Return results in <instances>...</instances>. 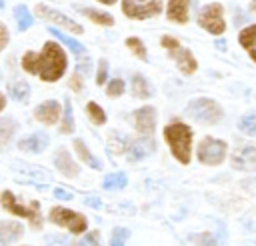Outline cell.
I'll use <instances>...</instances> for the list:
<instances>
[{
  "mask_svg": "<svg viewBox=\"0 0 256 246\" xmlns=\"http://www.w3.org/2000/svg\"><path fill=\"white\" fill-rule=\"evenodd\" d=\"M188 2L190 0H168V10H166L168 20H172L176 24H186L188 22Z\"/></svg>",
  "mask_w": 256,
  "mask_h": 246,
  "instance_id": "17",
  "label": "cell"
},
{
  "mask_svg": "<svg viewBox=\"0 0 256 246\" xmlns=\"http://www.w3.org/2000/svg\"><path fill=\"white\" fill-rule=\"evenodd\" d=\"M4 106H6V98L0 94V110H4Z\"/></svg>",
  "mask_w": 256,
  "mask_h": 246,
  "instance_id": "39",
  "label": "cell"
},
{
  "mask_svg": "<svg viewBox=\"0 0 256 246\" xmlns=\"http://www.w3.org/2000/svg\"><path fill=\"white\" fill-rule=\"evenodd\" d=\"M86 204H90V206H94V208H100L98 198H86Z\"/></svg>",
  "mask_w": 256,
  "mask_h": 246,
  "instance_id": "38",
  "label": "cell"
},
{
  "mask_svg": "<svg viewBox=\"0 0 256 246\" xmlns=\"http://www.w3.org/2000/svg\"><path fill=\"white\" fill-rule=\"evenodd\" d=\"M160 44H162V46L168 50L170 58L176 62V66H178V70H180L182 74H194V72H196L198 62H196L194 54H192L188 48L180 46V42H178L174 36L164 34V36L160 38Z\"/></svg>",
  "mask_w": 256,
  "mask_h": 246,
  "instance_id": "4",
  "label": "cell"
},
{
  "mask_svg": "<svg viewBox=\"0 0 256 246\" xmlns=\"http://www.w3.org/2000/svg\"><path fill=\"white\" fill-rule=\"evenodd\" d=\"M232 166L236 170H244V172H256V146L246 144L234 150L232 154Z\"/></svg>",
  "mask_w": 256,
  "mask_h": 246,
  "instance_id": "11",
  "label": "cell"
},
{
  "mask_svg": "<svg viewBox=\"0 0 256 246\" xmlns=\"http://www.w3.org/2000/svg\"><path fill=\"white\" fill-rule=\"evenodd\" d=\"M34 116L44 124H56L60 116V104L56 100H46L34 108Z\"/></svg>",
  "mask_w": 256,
  "mask_h": 246,
  "instance_id": "13",
  "label": "cell"
},
{
  "mask_svg": "<svg viewBox=\"0 0 256 246\" xmlns=\"http://www.w3.org/2000/svg\"><path fill=\"white\" fill-rule=\"evenodd\" d=\"M108 96H120L122 92H124V82L120 80V78H114L110 84H108Z\"/></svg>",
  "mask_w": 256,
  "mask_h": 246,
  "instance_id": "34",
  "label": "cell"
},
{
  "mask_svg": "<svg viewBox=\"0 0 256 246\" xmlns=\"http://www.w3.org/2000/svg\"><path fill=\"white\" fill-rule=\"evenodd\" d=\"M126 46H128V48H130V52H132V54H136L140 60H148L146 48H144V44H142V40H140V38H136V36L126 38Z\"/></svg>",
  "mask_w": 256,
  "mask_h": 246,
  "instance_id": "28",
  "label": "cell"
},
{
  "mask_svg": "<svg viewBox=\"0 0 256 246\" xmlns=\"http://www.w3.org/2000/svg\"><path fill=\"white\" fill-rule=\"evenodd\" d=\"M0 202H2V208H4V210L12 212V214H16V216L26 218V220L32 224V228H40V226H42V216H40V210H38V208H40L38 202H32L30 206L20 204V202L16 200L14 192H10V190H4V192H2Z\"/></svg>",
  "mask_w": 256,
  "mask_h": 246,
  "instance_id": "5",
  "label": "cell"
},
{
  "mask_svg": "<svg viewBox=\"0 0 256 246\" xmlns=\"http://www.w3.org/2000/svg\"><path fill=\"white\" fill-rule=\"evenodd\" d=\"M8 40H10V34H8V30H6V26L0 22V52L6 48Z\"/></svg>",
  "mask_w": 256,
  "mask_h": 246,
  "instance_id": "36",
  "label": "cell"
},
{
  "mask_svg": "<svg viewBox=\"0 0 256 246\" xmlns=\"http://www.w3.org/2000/svg\"><path fill=\"white\" fill-rule=\"evenodd\" d=\"M48 136L44 134V132H34V134H30V136H26V138H22L20 142H18V148L22 150V152H30V154H38V152H42L46 146H48Z\"/></svg>",
  "mask_w": 256,
  "mask_h": 246,
  "instance_id": "15",
  "label": "cell"
},
{
  "mask_svg": "<svg viewBox=\"0 0 256 246\" xmlns=\"http://www.w3.org/2000/svg\"><path fill=\"white\" fill-rule=\"evenodd\" d=\"M60 130L64 132V134H70L72 130H74V118H72V104H70V100L66 98V102H64V120H62V126H60Z\"/></svg>",
  "mask_w": 256,
  "mask_h": 246,
  "instance_id": "31",
  "label": "cell"
},
{
  "mask_svg": "<svg viewBox=\"0 0 256 246\" xmlns=\"http://www.w3.org/2000/svg\"><path fill=\"white\" fill-rule=\"evenodd\" d=\"M54 196H56V198H60V200H70V198H72V194H70V192H66L64 188H56V190H54Z\"/></svg>",
  "mask_w": 256,
  "mask_h": 246,
  "instance_id": "37",
  "label": "cell"
},
{
  "mask_svg": "<svg viewBox=\"0 0 256 246\" xmlns=\"http://www.w3.org/2000/svg\"><path fill=\"white\" fill-rule=\"evenodd\" d=\"M14 16H16V22H18V30H28L32 26V16H30V12L24 4H18L14 8Z\"/></svg>",
  "mask_w": 256,
  "mask_h": 246,
  "instance_id": "26",
  "label": "cell"
},
{
  "mask_svg": "<svg viewBox=\"0 0 256 246\" xmlns=\"http://www.w3.org/2000/svg\"><path fill=\"white\" fill-rule=\"evenodd\" d=\"M130 84H132V92H134L136 98H150L152 92H154L152 86L148 84V80L142 74H134L132 80H130Z\"/></svg>",
  "mask_w": 256,
  "mask_h": 246,
  "instance_id": "20",
  "label": "cell"
},
{
  "mask_svg": "<svg viewBox=\"0 0 256 246\" xmlns=\"http://www.w3.org/2000/svg\"><path fill=\"white\" fill-rule=\"evenodd\" d=\"M0 8H4V0H0Z\"/></svg>",
  "mask_w": 256,
  "mask_h": 246,
  "instance_id": "42",
  "label": "cell"
},
{
  "mask_svg": "<svg viewBox=\"0 0 256 246\" xmlns=\"http://www.w3.org/2000/svg\"><path fill=\"white\" fill-rule=\"evenodd\" d=\"M16 134V122L12 118H0V150L6 148Z\"/></svg>",
  "mask_w": 256,
  "mask_h": 246,
  "instance_id": "21",
  "label": "cell"
},
{
  "mask_svg": "<svg viewBox=\"0 0 256 246\" xmlns=\"http://www.w3.org/2000/svg\"><path fill=\"white\" fill-rule=\"evenodd\" d=\"M238 128H240L244 134H248V136H256V114H246V116H242L240 122H238Z\"/></svg>",
  "mask_w": 256,
  "mask_h": 246,
  "instance_id": "30",
  "label": "cell"
},
{
  "mask_svg": "<svg viewBox=\"0 0 256 246\" xmlns=\"http://www.w3.org/2000/svg\"><path fill=\"white\" fill-rule=\"evenodd\" d=\"M36 14H38V16H42L44 20H48V22H52V24L60 26V28L72 30L74 34H82V26H80L78 22H74L72 18H68V16L60 14L58 10H52V8H50V6H46V4H38V6H36Z\"/></svg>",
  "mask_w": 256,
  "mask_h": 246,
  "instance_id": "10",
  "label": "cell"
},
{
  "mask_svg": "<svg viewBox=\"0 0 256 246\" xmlns=\"http://www.w3.org/2000/svg\"><path fill=\"white\" fill-rule=\"evenodd\" d=\"M74 150H76V154L80 156V160H82V162H86L90 168H94V170H100V168H102V166H100V162L94 158V154L86 148V144H84L80 138H76V140H74Z\"/></svg>",
  "mask_w": 256,
  "mask_h": 246,
  "instance_id": "22",
  "label": "cell"
},
{
  "mask_svg": "<svg viewBox=\"0 0 256 246\" xmlns=\"http://www.w3.org/2000/svg\"><path fill=\"white\" fill-rule=\"evenodd\" d=\"M132 120H134V128L138 132H142V134L154 132V126H156V110H154V106H142V108H138L132 114Z\"/></svg>",
  "mask_w": 256,
  "mask_h": 246,
  "instance_id": "12",
  "label": "cell"
},
{
  "mask_svg": "<svg viewBox=\"0 0 256 246\" xmlns=\"http://www.w3.org/2000/svg\"><path fill=\"white\" fill-rule=\"evenodd\" d=\"M82 12H84V16H88V20H92V22H96L100 26H112L114 24V18L110 14H106V12H100V10H94V8H86Z\"/></svg>",
  "mask_w": 256,
  "mask_h": 246,
  "instance_id": "24",
  "label": "cell"
},
{
  "mask_svg": "<svg viewBox=\"0 0 256 246\" xmlns=\"http://www.w3.org/2000/svg\"><path fill=\"white\" fill-rule=\"evenodd\" d=\"M156 144L152 138H136L130 146H128V158L132 162H138V160H144L146 156H150L154 152Z\"/></svg>",
  "mask_w": 256,
  "mask_h": 246,
  "instance_id": "14",
  "label": "cell"
},
{
  "mask_svg": "<svg viewBox=\"0 0 256 246\" xmlns=\"http://www.w3.org/2000/svg\"><path fill=\"white\" fill-rule=\"evenodd\" d=\"M128 236H130V230H128V228H116V230L112 232L110 246H126Z\"/></svg>",
  "mask_w": 256,
  "mask_h": 246,
  "instance_id": "32",
  "label": "cell"
},
{
  "mask_svg": "<svg viewBox=\"0 0 256 246\" xmlns=\"http://www.w3.org/2000/svg\"><path fill=\"white\" fill-rule=\"evenodd\" d=\"M24 234L22 224L18 222H0V246H10Z\"/></svg>",
  "mask_w": 256,
  "mask_h": 246,
  "instance_id": "18",
  "label": "cell"
},
{
  "mask_svg": "<svg viewBox=\"0 0 256 246\" xmlns=\"http://www.w3.org/2000/svg\"><path fill=\"white\" fill-rule=\"evenodd\" d=\"M78 246H100V242H98V234H96V232H90L88 236H84V238L80 240Z\"/></svg>",
  "mask_w": 256,
  "mask_h": 246,
  "instance_id": "35",
  "label": "cell"
},
{
  "mask_svg": "<svg viewBox=\"0 0 256 246\" xmlns=\"http://www.w3.org/2000/svg\"><path fill=\"white\" fill-rule=\"evenodd\" d=\"M98 2H102V4H108V6H110V4H114L116 0H98Z\"/></svg>",
  "mask_w": 256,
  "mask_h": 246,
  "instance_id": "40",
  "label": "cell"
},
{
  "mask_svg": "<svg viewBox=\"0 0 256 246\" xmlns=\"http://www.w3.org/2000/svg\"><path fill=\"white\" fill-rule=\"evenodd\" d=\"M48 218H50V222L68 228L72 234H82V232L88 228V222H86V218H84L80 212L62 208V206H54V208L50 210Z\"/></svg>",
  "mask_w": 256,
  "mask_h": 246,
  "instance_id": "6",
  "label": "cell"
},
{
  "mask_svg": "<svg viewBox=\"0 0 256 246\" xmlns=\"http://www.w3.org/2000/svg\"><path fill=\"white\" fill-rule=\"evenodd\" d=\"M250 10H252V12H256V0H252V4H250Z\"/></svg>",
  "mask_w": 256,
  "mask_h": 246,
  "instance_id": "41",
  "label": "cell"
},
{
  "mask_svg": "<svg viewBox=\"0 0 256 246\" xmlns=\"http://www.w3.org/2000/svg\"><path fill=\"white\" fill-rule=\"evenodd\" d=\"M238 42H240V46L250 54V58L256 62V24L246 26L244 30H240Z\"/></svg>",
  "mask_w": 256,
  "mask_h": 246,
  "instance_id": "19",
  "label": "cell"
},
{
  "mask_svg": "<svg viewBox=\"0 0 256 246\" xmlns=\"http://www.w3.org/2000/svg\"><path fill=\"white\" fill-rule=\"evenodd\" d=\"M126 182H128V178H126L124 172H114V174H108V176L104 178L102 186H104L106 190H118V188H124Z\"/></svg>",
  "mask_w": 256,
  "mask_h": 246,
  "instance_id": "25",
  "label": "cell"
},
{
  "mask_svg": "<svg viewBox=\"0 0 256 246\" xmlns=\"http://www.w3.org/2000/svg\"><path fill=\"white\" fill-rule=\"evenodd\" d=\"M226 158V142L216 140L212 136H206L198 144V160L208 166H216Z\"/></svg>",
  "mask_w": 256,
  "mask_h": 246,
  "instance_id": "9",
  "label": "cell"
},
{
  "mask_svg": "<svg viewBox=\"0 0 256 246\" xmlns=\"http://www.w3.org/2000/svg\"><path fill=\"white\" fill-rule=\"evenodd\" d=\"M186 114L202 124H216L222 120L224 110L222 106L212 98H194L186 106Z\"/></svg>",
  "mask_w": 256,
  "mask_h": 246,
  "instance_id": "3",
  "label": "cell"
},
{
  "mask_svg": "<svg viewBox=\"0 0 256 246\" xmlns=\"http://www.w3.org/2000/svg\"><path fill=\"white\" fill-rule=\"evenodd\" d=\"M8 92H10V96H12L16 102H26L28 96H30V86L24 84V82H16V84H12V86L8 88Z\"/></svg>",
  "mask_w": 256,
  "mask_h": 246,
  "instance_id": "27",
  "label": "cell"
},
{
  "mask_svg": "<svg viewBox=\"0 0 256 246\" xmlns=\"http://www.w3.org/2000/svg\"><path fill=\"white\" fill-rule=\"evenodd\" d=\"M122 10L132 20H146L160 14L162 2L160 0H122Z\"/></svg>",
  "mask_w": 256,
  "mask_h": 246,
  "instance_id": "8",
  "label": "cell"
},
{
  "mask_svg": "<svg viewBox=\"0 0 256 246\" xmlns=\"http://www.w3.org/2000/svg\"><path fill=\"white\" fill-rule=\"evenodd\" d=\"M164 140L170 146L174 158L180 164L190 162V146H192V130L184 122H172L164 128Z\"/></svg>",
  "mask_w": 256,
  "mask_h": 246,
  "instance_id": "2",
  "label": "cell"
},
{
  "mask_svg": "<svg viewBox=\"0 0 256 246\" xmlns=\"http://www.w3.org/2000/svg\"><path fill=\"white\" fill-rule=\"evenodd\" d=\"M54 164H56V168H58L64 176H68V178H74V176H78V172H80L66 148H58V150H56V154H54Z\"/></svg>",
  "mask_w": 256,
  "mask_h": 246,
  "instance_id": "16",
  "label": "cell"
},
{
  "mask_svg": "<svg viewBox=\"0 0 256 246\" xmlns=\"http://www.w3.org/2000/svg\"><path fill=\"white\" fill-rule=\"evenodd\" d=\"M106 78H108V62L106 60H100L98 62V72H96V84L102 86Z\"/></svg>",
  "mask_w": 256,
  "mask_h": 246,
  "instance_id": "33",
  "label": "cell"
},
{
  "mask_svg": "<svg viewBox=\"0 0 256 246\" xmlns=\"http://www.w3.org/2000/svg\"><path fill=\"white\" fill-rule=\"evenodd\" d=\"M22 68L28 74L40 76L44 82H56L66 72V54L56 42H46L42 52H26L22 56Z\"/></svg>",
  "mask_w": 256,
  "mask_h": 246,
  "instance_id": "1",
  "label": "cell"
},
{
  "mask_svg": "<svg viewBox=\"0 0 256 246\" xmlns=\"http://www.w3.org/2000/svg\"><path fill=\"white\" fill-rule=\"evenodd\" d=\"M48 32L52 34V36H56V40H60V42H64L74 54H84V46L80 44V42H76L74 38H70V36H66V34H62L60 30H56L54 26H48Z\"/></svg>",
  "mask_w": 256,
  "mask_h": 246,
  "instance_id": "23",
  "label": "cell"
},
{
  "mask_svg": "<svg viewBox=\"0 0 256 246\" xmlns=\"http://www.w3.org/2000/svg\"><path fill=\"white\" fill-rule=\"evenodd\" d=\"M86 114L90 116V120H92L94 124H104V122H106V114H104V110H102L96 102H88V104H86Z\"/></svg>",
  "mask_w": 256,
  "mask_h": 246,
  "instance_id": "29",
  "label": "cell"
},
{
  "mask_svg": "<svg viewBox=\"0 0 256 246\" xmlns=\"http://www.w3.org/2000/svg\"><path fill=\"white\" fill-rule=\"evenodd\" d=\"M198 24L210 32V34H222L226 30V22H224V8L218 2L206 4L200 14H198Z\"/></svg>",
  "mask_w": 256,
  "mask_h": 246,
  "instance_id": "7",
  "label": "cell"
}]
</instances>
